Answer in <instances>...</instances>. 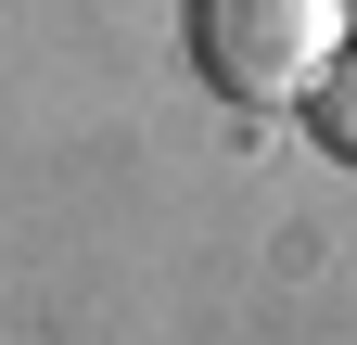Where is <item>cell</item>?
I'll list each match as a JSON object with an SVG mask.
<instances>
[{
	"instance_id": "obj_1",
	"label": "cell",
	"mask_w": 357,
	"mask_h": 345,
	"mask_svg": "<svg viewBox=\"0 0 357 345\" xmlns=\"http://www.w3.org/2000/svg\"><path fill=\"white\" fill-rule=\"evenodd\" d=\"M178 38H192V77L243 115H281L332 77L344 52V0H178Z\"/></svg>"
},
{
	"instance_id": "obj_2",
	"label": "cell",
	"mask_w": 357,
	"mask_h": 345,
	"mask_svg": "<svg viewBox=\"0 0 357 345\" xmlns=\"http://www.w3.org/2000/svg\"><path fill=\"white\" fill-rule=\"evenodd\" d=\"M306 128H319V141L357 166V38L332 52V77H319V90H306Z\"/></svg>"
}]
</instances>
